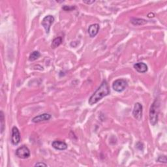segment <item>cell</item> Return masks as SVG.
I'll use <instances>...</instances> for the list:
<instances>
[{"instance_id":"1","label":"cell","mask_w":167,"mask_h":167,"mask_svg":"<svg viewBox=\"0 0 167 167\" xmlns=\"http://www.w3.org/2000/svg\"><path fill=\"white\" fill-rule=\"evenodd\" d=\"M110 88L106 80H103L101 85L97 88L94 93L90 97L88 103L90 105H93L103 99L105 97L110 94Z\"/></svg>"},{"instance_id":"2","label":"cell","mask_w":167,"mask_h":167,"mask_svg":"<svg viewBox=\"0 0 167 167\" xmlns=\"http://www.w3.org/2000/svg\"><path fill=\"white\" fill-rule=\"evenodd\" d=\"M159 102L156 99L151 106L149 110V120L151 124L155 125L158 122V116L159 113Z\"/></svg>"},{"instance_id":"3","label":"cell","mask_w":167,"mask_h":167,"mask_svg":"<svg viewBox=\"0 0 167 167\" xmlns=\"http://www.w3.org/2000/svg\"><path fill=\"white\" fill-rule=\"evenodd\" d=\"M127 87V82L124 79H117L113 82L112 88L117 92H121Z\"/></svg>"},{"instance_id":"4","label":"cell","mask_w":167,"mask_h":167,"mask_svg":"<svg viewBox=\"0 0 167 167\" xmlns=\"http://www.w3.org/2000/svg\"><path fill=\"white\" fill-rule=\"evenodd\" d=\"M16 155L20 159H27L30 156V151L27 146H22L16 150Z\"/></svg>"},{"instance_id":"5","label":"cell","mask_w":167,"mask_h":167,"mask_svg":"<svg viewBox=\"0 0 167 167\" xmlns=\"http://www.w3.org/2000/svg\"><path fill=\"white\" fill-rule=\"evenodd\" d=\"M54 17L52 15H48L43 18L41 24L45 29L46 34H48L50 32V26L54 23Z\"/></svg>"},{"instance_id":"6","label":"cell","mask_w":167,"mask_h":167,"mask_svg":"<svg viewBox=\"0 0 167 167\" xmlns=\"http://www.w3.org/2000/svg\"><path fill=\"white\" fill-rule=\"evenodd\" d=\"M142 110H143L142 105L139 103H135L133 111V115L136 120L138 121L141 120L142 117Z\"/></svg>"},{"instance_id":"7","label":"cell","mask_w":167,"mask_h":167,"mask_svg":"<svg viewBox=\"0 0 167 167\" xmlns=\"http://www.w3.org/2000/svg\"><path fill=\"white\" fill-rule=\"evenodd\" d=\"M20 141V134L17 127H13L12 129L11 142L13 145H17Z\"/></svg>"},{"instance_id":"8","label":"cell","mask_w":167,"mask_h":167,"mask_svg":"<svg viewBox=\"0 0 167 167\" xmlns=\"http://www.w3.org/2000/svg\"><path fill=\"white\" fill-rule=\"evenodd\" d=\"M51 115L49 114H42L34 117L32 120L34 123H39L41 121H46L49 120L51 118Z\"/></svg>"},{"instance_id":"9","label":"cell","mask_w":167,"mask_h":167,"mask_svg":"<svg viewBox=\"0 0 167 167\" xmlns=\"http://www.w3.org/2000/svg\"><path fill=\"white\" fill-rule=\"evenodd\" d=\"M52 146L58 150H65L67 148V144L61 141H55L52 144Z\"/></svg>"},{"instance_id":"10","label":"cell","mask_w":167,"mask_h":167,"mask_svg":"<svg viewBox=\"0 0 167 167\" xmlns=\"http://www.w3.org/2000/svg\"><path fill=\"white\" fill-rule=\"evenodd\" d=\"M134 68L136 69V71L138 73H144L148 71V66L146 63L143 62L137 63L134 65Z\"/></svg>"},{"instance_id":"11","label":"cell","mask_w":167,"mask_h":167,"mask_svg":"<svg viewBox=\"0 0 167 167\" xmlns=\"http://www.w3.org/2000/svg\"><path fill=\"white\" fill-rule=\"evenodd\" d=\"M99 30V25L98 24H94L91 25L88 28V34L91 37H94L97 35Z\"/></svg>"},{"instance_id":"12","label":"cell","mask_w":167,"mask_h":167,"mask_svg":"<svg viewBox=\"0 0 167 167\" xmlns=\"http://www.w3.org/2000/svg\"><path fill=\"white\" fill-rule=\"evenodd\" d=\"M131 23L134 26H141L144 25L145 24L147 23V21L144 19L141 18H133L131 20Z\"/></svg>"},{"instance_id":"13","label":"cell","mask_w":167,"mask_h":167,"mask_svg":"<svg viewBox=\"0 0 167 167\" xmlns=\"http://www.w3.org/2000/svg\"><path fill=\"white\" fill-rule=\"evenodd\" d=\"M63 39L61 37H58L55 38L53 40L52 43V48H56V47L60 46L62 43Z\"/></svg>"},{"instance_id":"14","label":"cell","mask_w":167,"mask_h":167,"mask_svg":"<svg viewBox=\"0 0 167 167\" xmlns=\"http://www.w3.org/2000/svg\"><path fill=\"white\" fill-rule=\"evenodd\" d=\"M41 56V54L38 51H34L32 52L30 57H29V60L31 62H34L36 60H37L39 57Z\"/></svg>"},{"instance_id":"15","label":"cell","mask_w":167,"mask_h":167,"mask_svg":"<svg viewBox=\"0 0 167 167\" xmlns=\"http://www.w3.org/2000/svg\"><path fill=\"white\" fill-rule=\"evenodd\" d=\"M0 121H1V133H3L5 129V123H4V114L2 111L0 112Z\"/></svg>"},{"instance_id":"16","label":"cell","mask_w":167,"mask_h":167,"mask_svg":"<svg viewBox=\"0 0 167 167\" xmlns=\"http://www.w3.org/2000/svg\"><path fill=\"white\" fill-rule=\"evenodd\" d=\"M158 162L161 163H166V156H160V157L157 159Z\"/></svg>"},{"instance_id":"17","label":"cell","mask_w":167,"mask_h":167,"mask_svg":"<svg viewBox=\"0 0 167 167\" xmlns=\"http://www.w3.org/2000/svg\"><path fill=\"white\" fill-rule=\"evenodd\" d=\"M64 10H66V11H71V10H73L75 9L74 7H69V6H67V5H66V6L63 7L62 8Z\"/></svg>"},{"instance_id":"18","label":"cell","mask_w":167,"mask_h":167,"mask_svg":"<svg viewBox=\"0 0 167 167\" xmlns=\"http://www.w3.org/2000/svg\"><path fill=\"white\" fill-rule=\"evenodd\" d=\"M47 166V165L45 163H37L35 165V166Z\"/></svg>"},{"instance_id":"19","label":"cell","mask_w":167,"mask_h":167,"mask_svg":"<svg viewBox=\"0 0 167 167\" xmlns=\"http://www.w3.org/2000/svg\"><path fill=\"white\" fill-rule=\"evenodd\" d=\"M94 2H95L94 0H93V1H84V3H87V4H91V3H93Z\"/></svg>"}]
</instances>
